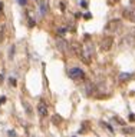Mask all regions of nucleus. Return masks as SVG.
<instances>
[{
  "label": "nucleus",
  "instance_id": "f257e3e1",
  "mask_svg": "<svg viewBox=\"0 0 135 137\" xmlns=\"http://www.w3.org/2000/svg\"><path fill=\"white\" fill-rule=\"evenodd\" d=\"M94 57V44L91 43H85L82 44V54H81V59L83 60L85 63H91Z\"/></svg>",
  "mask_w": 135,
  "mask_h": 137
},
{
  "label": "nucleus",
  "instance_id": "f03ea898",
  "mask_svg": "<svg viewBox=\"0 0 135 137\" xmlns=\"http://www.w3.org/2000/svg\"><path fill=\"white\" fill-rule=\"evenodd\" d=\"M122 27V22L119 19H112L109 20L106 24H105V31H109V33H117V31L121 30Z\"/></svg>",
  "mask_w": 135,
  "mask_h": 137
},
{
  "label": "nucleus",
  "instance_id": "7ed1b4c3",
  "mask_svg": "<svg viewBox=\"0 0 135 137\" xmlns=\"http://www.w3.org/2000/svg\"><path fill=\"white\" fill-rule=\"evenodd\" d=\"M114 46V37L112 36H105L104 39L101 40V50L102 52H109Z\"/></svg>",
  "mask_w": 135,
  "mask_h": 137
},
{
  "label": "nucleus",
  "instance_id": "20e7f679",
  "mask_svg": "<svg viewBox=\"0 0 135 137\" xmlns=\"http://www.w3.org/2000/svg\"><path fill=\"white\" fill-rule=\"evenodd\" d=\"M69 77L72 80H78V79H85V73L81 70V69H78V67H73V69H69Z\"/></svg>",
  "mask_w": 135,
  "mask_h": 137
},
{
  "label": "nucleus",
  "instance_id": "39448f33",
  "mask_svg": "<svg viewBox=\"0 0 135 137\" xmlns=\"http://www.w3.org/2000/svg\"><path fill=\"white\" fill-rule=\"evenodd\" d=\"M122 47H134L135 46V36L132 34V33H129V34L124 36V39H122Z\"/></svg>",
  "mask_w": 135,
  "mask_h": 137
},
{
  "label": "nucleus",
  "instance_id": "423d86ee",
  "mask_svg": "<svg viewBox=\"0 0 135 137\" xmlns=\"http://www.w3.org/2000/svg\"><path fill=\"white\" fill-rule=\"evenodd\" d=\"M122 16H124L126 20L135 23V7H126V9L122 12Z\"/></svg>",
  "mask_w": 135,
  "mask_h": 137
},
{
  "label": "nucleus",
  "instance_id": "0eeeda50",
  "mask_svg": "<svg viewBox=\"0 0 135 137\" xmlns=\"http://www.w3.org/2000/svg\"><path fill=\"white\" fill-rule=\"evenodd\" d=\"M56 47H58V50H60L62 53H68V50H69V43L65 41L63 39H58L56 40Z\"/></svg>",
  "mask_w": 135,
  "mask_h": 137
},
{
  "label": "nucleus",
  "instance_id": "6e6552de",
  "mask_svg": "<svg viewBox=\"0 0 135 137\" xmlns=\"http://www.w3.org/2000/svg\"><path fill=\"white\" fill-rule=\"evenodd\" d=\"M37 113H39L40 117H46V114H48V106H46V103L43 100H40L39 104H37Z\"/></svg>",
  "mask_w": 135,
  "mask_h": 137
},
{
  "label": "nucleus",
  "instance_id": "1a4fd4ad",
  "mask_svg": "<svg viewBox=\"0 0 135 137\" xmlns=\"http://www.w3.org/2000/svg\"><path fill=\"white\" fill-rule=\"evenodd\" d=\"M22 106L26 109V113L27 114H32V111H33V109H32V106L29 104V103L26 102V100H22Z\"/></svg>",
  "mask_w": 135,
  "mask_h": 137
},
{
  "label": "nucleus",
  "instance_id": "9d476101",
  "mask_svg": "<svg viewBox=\"0 0 135 137\" xmlns=\"http://www.w3.org/2000/svg\"><path fill=\"white\" fill-rule=\"evenodd\" d=\"M39 6H40V13H42V16H45L46 10H48V7H46V3L43 2V0H39Z\"/></svg>",
  "mask_w": 135,
  "mask_h": 137
},
{
  "label": "nucleus",
  "instance_id": "9b49d317",
  "mask_svg": "<svg viewBox=\"0 0 135 137\" xmlns=\"http://www.w3.org/2000/svg\"><path fill=\"white\" fill-rule=\"evenodd\" d=\"M131 77H132V74H129V73H122V74H121V80H122V81H125V80H129Z\"/></svg>",
  "mask_w": 135,
  "mask_h": 137
},
{
  "label": "nucleus",
  "instance_id": "f8f14e48",
  "mask_svg": "<svg viewBox=\"0 0 135 137\" xmlns=\"http://www.w3.org/2000/svg\"><path fill=\"white\" fill-rule=\"evenodd\" d=\"M59 121H62V119L59 116H53V123L55 124H59Z\"/></svg>",
  "mask_w": 135,
  "mask_h": 137
},
{
  "label": "nucleus",
  "instance_id": "ddd939ff",
  "mask_svg": "<svg viewBox=\"0 0 135 137\" xmlns=\"http://www.w3.org/2000/svg\"><path fill=\"white\" fill-rule=\"evenodd\" d=\"M58 33H59L60 36H63L65 33H66V29H63V27H60V29H58Z\"/></svg>",
  "mask_w": 135,
  "mask_h": 137
},
{
  "label": "nucleus",
  "instance_id": "4468645a",
  "mask_svg": "<svg viewBox=\"0 0 135 137\" xmlns=\"http://www.w3.org/2000/svg\"><path fill=\"white\" fill-rule=\"evenodd\" d=\"M106 2H108V5H117L119 0H106Z\"/></svg>",
  "mask_w": 135,
  "mask_h": 137
},
{
  "label": "nucleus",
  "instance_id": "2eb2a0df",
  "mask_svg": "<svg viewBox=\"0 0 135 137\" xmlns=\"http://www.w3.org/2000/svg\"><path fill=\"white\" fill-rule=\"evenodd\" d=\"M135 131V128H125L124 130V133H134Z\"/></svg>",
  "mask_w": 135,
  "mask_h": 137
},
{
  "label": "nucleus",
  "instance_id": "dca6fc26",
  "mask_svg": "<svg viewBox=\"0 0 135 137\" xmlns=\"http://www.w3.org/2000/svg\"><path fill=\"white\" fill-rule=\"evenodd\" d=\"M5 102H6V97L5 96H2V97H0V104H3Z\"/></svg>",
  "mask_w": 135,
  "mask_h": 137
},
{
  "label": "nucleus",
  "instance_id": "f3484780",
  "mask_svg": "<svg viewBox=\"0 0 135 137\" xmlns=\"http://www.w3.org/2000/svg\"><path fill=\"white\" fill-rule=\"evenodd\" d=\"M26 2H27V0H19V5L25 6V5H26Z\"/></svg>",
  "mask_w": 135,
  "mask_h": 137
},
{
  "label": "nucleus",
  "instance_id": "a211bd4d",
  "mask_svg": "<svg viewBox=\"0 0 135 137\" xmlns=\"http://www.w3.org/2000/svg\"><path fill=\"white\" fill-rule=\"evenodd\" d=\"M9 137H16V133L14 131H9Z\"/></svg>",
  "mask_w": 135,
  "mask_h": 137
},
{
  "label": "nucleus",
  "instance_id": "6ab92c4d",
  "mask_svg": "<svg viewBox=\"0 0 135 137\" xmlns=\"http://www.w3.org/2000/svg\"><path fill=\"white\" fill-rule=\"evenodd\" d=\"M10 84H13V86H16V80H14V79H10Z\"/></svg>",
  "mask_w": 135,
  "mask_h": 137
},
{
  "label": "nucleus",
  "instance_id": "aec40b11",
  "mask_svg": "<svg viewBox=\"0 0 135 137\" xmlns=\"http://www.w3.org/2000/svg\"><path fill=\"white\" fill-rule=\"evenodd\" d=\"M3 80H5V76H3V74H0V83H2Z\"/></svg>",
  "mask_w": 135,
  "mask_h": 137
},
{
  "label": "nucleus",
  "instance_id": "412c9836",
  "mask_svg": "<svg viewBox=\"0 0 135 137\" xmlns=\"http://www.w3.org/2000/svg\"><path fill=\"white\" fill-rule=\"evenodd\" d=\"M2 9H3V3L0 2V12H2Z\"/></svg>",
  "mask_w": 135,
  "mask_h": 137
},
{
  "label": "nucleus",
  "instance_id": "4be33fe9",
  "mask_svg": "<svg viewBox=\"0 0 135 137\" xmlns=\"http://www.w3.org/2000/svg\"><path fill=\"white\" fill-rule=\"evenodd\" d=\"M132 3H135V0H132Z\"/></svg>",
  "mask_w": 135,
  "mask_h": 137
}]
</instances>
